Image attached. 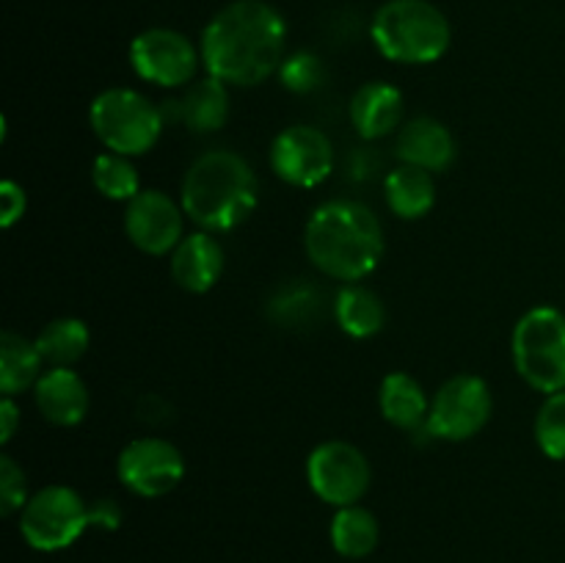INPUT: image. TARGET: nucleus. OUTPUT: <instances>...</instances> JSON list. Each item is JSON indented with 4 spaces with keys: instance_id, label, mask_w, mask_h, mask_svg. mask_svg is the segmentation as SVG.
Wrapping results in <instances>:
<instances>
[{
    "instance_id": "obj_6",
    "label": "nucleus",
    "mask_w": 565,
    "mask_h": 563,
    "mask_svg": "<svg viewBox=\"0 0 565 563\" xmlns=\"http://www.w3.org/2000/svg\"><path fill=\"white\" fill-rule=\"evenodd\" d=\"M513 368L535 392L565 390V312L539 304L516 320L511 334Z\"/></svg>"
},
{
    "instance_id": "obj_12",
    "label": "nucleus",
    "mask_w": 565,
    "mask_h": 563,
    "mask_svg": "<svg viewBox=\"0 0 565 563\" xmlns=\"http://www.w3.org/2000/svg\"><path fill=\"white\" fill-rule=\"evenodd\" d=\"M270 171L290 188H318L334 171V144L320 127L290 125L270 144Z\"/></svg>"
},
{
    "instance_id": "obj_8",
    "label": "nucleus",
    "mask_w": 565,
    "mask_h": 563,
    "mask_svg": "<svg viewBox=\"0 0 565 563\" xmlns=\"http://www.w3.org/2000/svg\"><path fill=\"white\" fill-rule=\"evenodd\" d=\"M491 414H494V395L486 379L475 373H458L447 379L430 397L423 436L441 442H467L489 425Z\"/></svg>"
},
{
    "instance_id": "obj_7",
    "label": "nucleus",
    "mask_w": 565,
    "mask_h": 563,
    "mask_svg": "<svg viewBox=\"0 0 565 563\" xmlns=\"http://www.w3.org/2000/svg\"><path fill=\"white\" fill-rule=\"evenodd\" d=\"M92 528V502L66 484H50L28 497L20 511V533L36 552H61Z\"/></svg>"
},
{
    "instance_id": "obj_31",
    "label": "nucleus",
    "mask_w": 565,
    "mask_h": 563,
    "mask_svg": "<svg viewBox=\"0 0 565 563\" xmlns=\"http://www.w3.org/2000/svg\"><path fill=\"white\" fill-rule=\"evenodd\" d=\"M121 524V506L116 500H94L92 502V528L99 530H119Z\"/></svg>"
},
{
    "instance_id": "obj_10",
    "label": "nucleus",
    "mask_w": 565,
    "mask_h": 563,
    "mask_svg": "<svg viewBox=\"0 0 565 563\" xmlns=\"http://www.w3.org/2000/svg\"><path fill=\"white\" fill-rule=\"evenodd\" d=\"M130 66L141 81L160 88L191 86L202 66V50L174 28H147L130 42Z\"/></svg>"
},
{
    "instance_id": "obj_25",
    "label": "nucleus",
    "mask_w": 565,
    "mask_h": 563,
    "mask_svg": "<svg viewBox=\"0 0 565 563\" xmlns=\"http://www.w3.org/2000/svg\"><path fill=\"white\" fill-rule=\"evenodd\" d=\"M33 340H36L39 351H42L44 362L50 368H72V364L86 357L92 331H88L86 320L75 318V315H64V318L50 320Z\"/></svg>"
},
{
    "instance_id": "obj_18",
    "label": "nucleus",
    "mask_w": 565,
    "mask_h": 563,
    "mask_svg": "<svg viewBox=\"0 0 565 563\" xmlns=\"http://www.w3.org/2000/svg\"><path fill=\"white\" fill-rule=\"evenodd\" d=\"M379 408L386 423L419 436L428 423L430 397L425 395V386L419 384V379H414L406 370H392L381 381Z\"/></svg>"
},
{
    "instance_id": "obj_30",
    "label": "nucleus",
    "mask_w": 565,
    "mask_h": 563,
    "mask_svg": "<svg viewBox=\"0 0 565 563\" xmlns=\"http://www.w3.org/2000/svg\"><path fill=\"white\" fill-rule=\"evenodd\" d=\"M25 210H28L25 188L14 180L0 182V226H3V230H11V226L25 215Z\"/></svg>"
},
{
    "instance_id": "obj_20",
    "label": "nucleus",
    "mask_w": 565,
    "mask_h": 563,
    "mask_svg": "<svg viewBox=\"0 0 565 563\" xmlns=\"http://www.w3.org/2000/svg\"><path fill=\"white\" fill-rule=\"evenodd\" d=\"M331 312H334L337 326L348 337H353V340H370V337H375L386 326L384 301H381L379 293L364 287L362 282L342 285L334 293Z\"/></svg>"
},
{
    "instance_id": "obj_21",
    "label": "nucleus",
    "mask_w": 565,
    "mask_h": 563,
    "mask_svg": "<svg viewBox=\"0 0 565 563\" xmlns=\"http://www.w3.org/2000/svg\"><path fill=\"white\" fill-rule=\"evenodd\" d=\"M384 199L397 219H425L436 204L434 174L408 163L395 166V169L384 177Z\"/></svg>"
},
{
    "instance_id": "obj_2",
    "label": "nucleus",
    "mask_w": 565,
    "mask_h": 563,
    "mask_svg": "<svg viewBox=\"0 0 565 563\" xmlns=\"http://www.w3.org/2000/svg\"><path fill=\"white\" fill-rule=\"evenodd\" d=\"M384 226L379 215L353 199H329L309 213L303 252L329 279L351 285L373 274L384 259Z\"/></svg>"
},
{
    "instance_id": "obj_22",
    "label": "nucleus",
    "mask_w": 565,
    "mask_h": 563,
    "mask_svg": "<svg viewBox=\"0 0 565 563\" xmlns=\"http://www.w3.org/2000/svg\"><path fill=\"white\" fill-rule=\"evenodd\" d=\"M44 357L39 351L36 340L3 331L0 334V395L17 397L25 390H33L39 381Z\"/></svg>"
},
{
    "instance_id": "obj_16",
    "label": "nucleus",
    "mask_w": 565,
    "mask_h": 563,
    "mask_svg": "<svg viewBox=\"0 0 565 563\" xmlns=\"http://www.w3.org/2000/svg\"><path fill=\"white\" fill-rule=\"evenodd\" d=\"M33 403L50 425L72 428L86 419L92 395L83 375L72 368H47L33 386Z\"/></svg>"
},
{
    "instance_id": "obj_29",
    "label": "nucleus",
    "mask_w": 565,
    "mask_h": 563,
    "mask_svg": "<svg viewBox=\"0 0 565 563\" xmlns=\"http://www.w3.org/2000/svg\"><path fill=\"white\" fill-rule=\"evenodd\" d=\"M28 502V478L25 469L14 461V456H0V513L14 517Z\"/></svg>"
},
{
    "instance_id": "obj_13",
    "label": "nucleus",
    "mask_w": 565,
    "mask_h": 563,
    "mask_svg": "<svg viewBox=\"0 0 565 563\" xmlns=\"http://www.w3.org/2000/svg\"><path fill=\"white\" fill-rule=\"evenodd\" d=\"M185 210L171 193L160 188H143L136 199L125 204V235L138 252L149 257H169L185 230Z\"/></svg>"
},
{
    "instance_id": "obj_23",
    "label": "nucleus",
    "mask_w": 565,
    "mask_h": 563,
    "mask_svg": "<svg viewBox=\"0 0 565 563\" xmlns=\"http://www.w3.org/2000/svg\"><path fill=\"white\" fill-rule=\"evenodd\" d=\"M268 318L281 329H312L326 312V296L318 285L296 279L281 285L268 301Z\"/></svg>"
},
{
    "instance_id": "obj_26",
    "label": "nucleus",
    "mask_w": 565,
    "mask_h": 563,
    "mask_svg": "<svg viewBox=\"0 0 565 563\" xmlns=\"http://www.w3.org/2000/svg\"><path fill=\"white\" fill-rule=\"evenodd\" d=\"M92 182L99 191V196L110 199V202H130L141 188V177H138L132 158L119 152H103L94 158L92 163Z\"/></svg>"
},
{
    "instance_id": "obj_15",
    "label": "nucleus",
    "mask_w": 565,
    "mask_h": 563,
    "mask_svg": "<svg viewBox=\"0 0 565 563\" xmlns=\"http://www.w3.org/2000/svg\"><path fill=\"white\" fill-rule=\"evenodd\" d=\"M395 155L401 163L439 174L456 163V136L445 121L434 119V116H414L397 130Z\"/></svg>"
},
{
    "instance_id": "obj_14",
    "label": "nucleus",
    "mask_w": 565,
    "mask_h": 563,
    "mask_svg": "<svg viewBox=\"0 0 565 563\" xmlns=\"http://www.w3.org/2000/svg\"><path fill=\"white\" fill-rule=\"evenodd\" d=\"M226 254L213 232H193L180 241V246L169 254V274L185 293L202 296L218 285L224 274Z\"/></svg>"
},
{
    "instance_id": "obj_9",
    "label": "nucleus",
    "mask_w": 565,
    "mask_h": 563,
    "mask_svg": "<svg viewBox=\"0 0 565 563\" xmlns=\"http://www.w3.org/2000/svg\"><path fill=\"white\" fill-rule=\"evenodd\" d=\"M307 484L326 506H356L370 491L373 467L353 442L329 439L307 456Z\"/></svg>"
},
{
    "instance_id": "obj_3",
    "label": "nucleus",
    "mask_w": 565,
    "mask_h": 563,
    "mask_svg": "<svg viewBox=\"0 0 565 563\" xmlns=\"http://www.w3.org/2000/svg\"><path fill=\"white\" fill-rule=\"evenodd\" d=\"M180 202L199 230L224 235L246 224L257 210V171L235 149H210L188 166Z\"/></svg>"
},
{
    "instance_id": "obj_17",
    "label": "nucleus",
    "mask_w": 565,
    "mask_h": 563,
    "mask_svg": "<svg viewBox=\"0 0 565 563\" xmlns=\"http://www.w3.org/2000/svg\"><path fill=\"white\" fill-rule=\"evenodd\" d=\"M348 114L359 138L379 141L403 127V92L386 81H367L353 92Z\"/></svg>"
},
{
    "instance_id": "obj_28",
    "label": "nucleus",
    "mask_w": 565,
    "mask_h": 563,
    "mask_svg": "<svg viewBox=\"0 0 565 563\" xmlns=\"http://www.w3.org/2000/svg\"><path fill=\"white\" fill-rule=\"evenodd\" d=\"M279 81L287 92L292 94H312L323 86L326 81V64L320 55L309 53V50H298V53L285 55L279 66Z\"/></svg>"
},
{
    "instance_id": "obj_24",
    "label": "nucleus",
    "mask_w": 565,
    "mask_h": 563,
    "mask_svg": "<svg viewBox=\"0 0 565 563\" xmlns=\"http://www.w3.org/2000/svg\"><path fill=\"white\" fill-rule=\"evenodd\" d=\"M329 535L337 555L348 557V561H362V557L373 555L375 546H379L381 528L375 513L356 502V506L337 508L334 517H331Z\"/></svg>"
},
{
    "instance_id": "obj_32",
    "label": "nucleus",
    "mask_w": 565,
    "mask_h": 563,
    "mask_svg": "<svg viewBox=\"0 0 565 563\" xmlns=\"http://www.w3.org/2000/svg\"><path fill=\"white\" fill-rule=\"evenodd\" d=\"M20 419V406L14 403V397H0V445H9L14 439Z\"/></svg>"
},
{
    "instance_id": "obj_1",
    "label": "nucleus",
    "mask_w": 565,
    "mask_h": 563,
    "mask_svg": "<svg viewBox=\"0 0 565 563\" xmlns=\"http://www.w3.org/2000/svg\"><path fill=\"white\" fill-rule=\"evenodd\" d=\"M199 50L207 75L226 86H259L285 61L287 22L265 0H232L204 25Z\"/></svg>"
},
{
    "instance_id": "obj_19",
    "label": "nucleus",
    "mask_w": 565,
    "mask_h": 563,
    "mask_svg": "<svg viewBox=\"0 0 565 563\" xmlns=\"http://www.w3.org/2000/svg\"><path fill=\"white\" fill-rule=\"evenodd\" d=\"M177 105V119L196 136L218 132L230 119V86L213 75H204L185 88Z\"/></svg>"
},
{
    "instance_id": "obj_4",
    "label": "nucleus",
    "mask_w": 565,
    "mask_h": 563,
    "mask_svg": "<svg viewBox=\"0 0 565 563\" xmlns=\"http://www.w3.org/2000/svg\"><path fill=\"white\" fill-rule=\"evenodd\" d=\"M370 36L379 53L395 64L425 66L445 59L452 28L430 0H386L373 17Z\"/></svg>"
},
{
    "instance_id": "obj_11",
    "label": "nucleus",
    "mask_w": 565,
    "mask_h": 563,
    "mask_svg": "<svg viewBox=\"0 0 565 563\" xmlns=\"http://www.w3.org/2000/svg\"><path fill=\"white\" fill-rule=\"evenodd\" d=\"M185 456L180 447L160 436H141L121 447L116 475L121 486L143 500L166 497L185 478Z\"/></svg>"
},
{
    "instance_id": "obj_5",
    "label": "nucleus",
    "mask_w": 565,
    "mask_h": 563,
    "mask_svg": "<svg viewBox=\"0 0 565 563\" xmlns=\"http://www.w3.org/2000/svg\"><path fill=\"white\" fill-rule=\"evenodd\" d=\"M88 125L108 152L141 158L160 141L166 116L147 94L127 86H110L88 105Z\"/></svg>"
},
{
    "instance_id": "obj_27",
    "label": "nucleus",
    "mask_w": 565,
    "mask_h": 563,
    "mask_svg": "<svg viewBox=\"0 0 565 563\" xmlns=\"http://www.w3.org/2000/svg\"><path fill=\"white\" fill-rule=\"evenodd\" d=\"M535 445L552 461H565V390L544 395L533 423Z\"/></svg>"
}]
</instances>
